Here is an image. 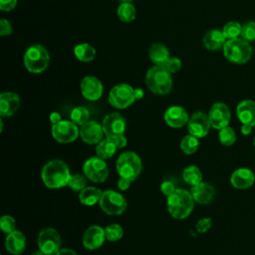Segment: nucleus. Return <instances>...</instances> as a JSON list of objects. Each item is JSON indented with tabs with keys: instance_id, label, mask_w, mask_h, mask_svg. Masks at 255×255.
<instances>
[{
	"instance_id": "obj_12",
	"label": "nucleus",
	"mask_w": 255,
	"mask_h": 255,
	"mask_svg": "<svg viewBox=\"0 0 255 255\" xmlns=\"http://www.w3.org/2000/svg\"><path fill=\"white\" fill-rule=\"evenodd\" d=\"M103 130L106 137H116L125 134L127 129L126 119L117 112L108 114L102 122Z\"/></svg>"
},
{
	"instance_id": "obj_47",
	"label": "nucleus",
	"mask_w": 255,
	"mask_h": 255,
	"mask_svg": "<svg viewBox=\"0 0 255 255\" xmlns=\"http://www.w3.org/2000/svg\"><path fill=\"white\" fill-rule=\"evenodd\" d=\"M49 119H50V122L52 123V125H53V124H57V123H59V122L62 121L61 115H60L58 112H52V113L50 114Z\"/></svg>"
},
{
	"instance_id": "obj_10",
	"label": "nucleus",
	"mask_w": 255,
	"mask_h": 255,
	"mask_svg": "<svg viewBox=\"0 0 255 255\" xmlns=\"http://www.w3.org/2000/svg\"><path fill=\"white\" fill-rule=\"evenodd\" d=\"M61 236L53 227H44L38 233V249H40L46 255H55L61 249Z\"/></svg>"
},
{
	"instance_id": "obj_30",
	"label": "nucleus",
	"mask_w": 255,
	"mask_h": 255,
	"mask_svg": "<svg viewBox=\"0 0 255 255\" xmlns=\"http://www.w3.org/2000/svg\"><path fill=\"white\" fill-rule=\"evenodd\" d=\"M182 178L188 185L193 186L202 181L203 175L200 168L197 165L191 164L184 167L182 171Z\"/></svg>"
},
{
	"instance_id": "obj_4",
	"label": "nucleus",
	"mask_w": 255,
	"mask_h": 255,
	"mask_svg": "<svg viewBox=\"0 0 255 255\" xmlns=\"http://www.w3.org/2000/svg\"><path fill=\"white\" fill-rule=\"evenodd\" d=\"M24 66L32 74L43 73L50 64V54L48 50L39 44L30 46L24 53Z\"/></svg>"
},
{
	"instance_id": "obj_16",
	"label": "nucleus",
	"mask_w": 255,
	"mask_h": 255,
	"mask_svg": "<svg viewBox=\"0 0 255 255\" xmlns=\"http://www.w3.org/2000/svg\"><path fill=\"white\" fill-rule=\"evenodd\" d=\"M82 96L91 102L98 101L103 96L104 86L102 82L95 76H86L80 84Z\"/></svg>"
},
{
	"instance_id": "obj_3",
	"label": "nucleus",
	"mask_w": 255,
	"mask_h": 255,
	"mask_svg": "<svg viewBox=\"0 0 255 255\" xmlns=\"http://www.w3.org/2000/svg\"><path fill=\"white\" fill-rule=\"evenodd\" d=\"M145 85L147 89L159 96L167 95L172 90V77L163 66H156L149 68L145 75Z\"/></svg>"
},
{
	"instance_id": "obj_48",
	"label": "nucleus",
	"mask_w": 255,
	"mask_h": 255,
	"mask_svg": "<svg viewBox=\"0 0 255 255\" xmlns=\"http://www.w3.org/2000/svg\"><path fill=\"white\" fill-rule=\"evenodd\" d=\"M254 127L253 126H250V125H242L241 126V133L243 134V135H248V134H250L251 133V131H252V128H253Z\"/></svg>"
},
{
	"instance_id": "obj_8",
	"label": "nucleus",
	"mask_w": 255,
	"mask_h": 255,
	"mask_svg": "<svg viewBox=\"0 0 255 255\" xmlns=\"http://www.w3.org/2000/svg\"><path fill=\"white\" fill-rule=\"evenodd\" d=\"M108 101L115 109H127L135 101L134 89L128 84H118L111 89L108 96Z\"/></svg>"
},
{
	"instance_id": "obj_52",
	"label": "nucleus",
	"mask_w": 255,
	"mask_h": 255,
	"mask_svg": "<svg viewBox=\"0 0 255 255\" xmlns=\"http://www.w3.org/2000/svg\"><path fill=\"white\" fill-rule=\"evenodd\" d=\"M253 144H254V147H255V136H254V139H253Z\"/></svg>"
},
{
	"instance_id": "obj_22",
	"label": "nucleus",
	"mask_w": 255,
	"mask_h": 255,
	"mask_svg": "<svg viewBox=\"0 0 255 255\" xmlns=\"http://www.w3.org/2000/svg\"><path fill=\"white\" fill-rule=\"evenodd\" d=\"M26 237L20 230H14L5 238V249L12 255H20L26 249Z\"/></svg>"
},
{
	"instance_id": "obj_41",
	"label": "nucleus",
	"mask_w": 255,
	"mask_h": 255,
	"mask_svg": "<svg viewBox=\"0 0 255 255\" xmlns=\"http://www.w3.org/2000/svg\"><path fill=\"white\" fill-rule=\"evenodd\" d=\"M159 188H160L161 193H162L163 195H165L166 197H167L168 195H170L171 193H173V192L175 191V189H176L174 183H173L172 181H170V180H164V181H162Z\"/></svg>"
},
{
	"instance_id": "obj_9",
	"label": "nucleus",
	"mask_w": 255,
	"mask_h": 255,
	"mask_svg": "<svg viewBox=\"0 0 255 255\" xmlns=\"http://www.w3.org/2000/svg\"><path fill=\"white\" fill-rule=\"evenodd\" d=\"M83 173L94 183H103L109 176V166L106 159L96 155L89 157L83 164Z\"/></svg>"
},
{
	"instance_id": "obj_42",
	"label": "nucleus",
	"mask_w": 255,
	"mask_h": 255,
	"mask_svg": "<svg viewBox=\"0 0 255 255\" xmlns=\"http://www.w3.org/2000/svg\"><path fill=\"white\" fill-rule=\"evenodd\" d=\"M13 32V27L7 19H1L0 20V35L1 36H9Z\"/></svg>"
},
{
	"instance_id": "obj_14",
	"label": "nucleus",
	"mask_w": 255,
	"mask_h": 255,
	"mask_svg": "<svg viewBox=\"0 0 255 255\" xmlns=\"http://www.w3.org/2000/svg\"><path fill=\"white\" fill-rule=\"evenodd\" d=\"M207 115L211 128L219 130L220 128L229 126L231 113L226 104L221 102L213 104Z\"/></svg>"
},
{
	"instance_id": "obj_11",
	"label": "nucleus",
	"mask_w": 255,
	"mask_h": 255,
	"mask_svg": "<svg viewBox=\"0 0 255 255\" xmlns=\"http://www.w3.org/2000/svg\"><path fill=\"white\" fill-rule=\"evenodd\" d=\"M51 134L53 138L60 143H71L80 135L79 126L72 121L62 120L51 127Z\"/></svg>"
},
{
	"instance_id": "obj_19",
	"label": "nucleus",
	"mask_w": 255,
	"mask_h": 255,
	"mask_svg": "<svg viewBox=\"0 0 255 255\" xmlns=\"http://www.w3.org/2000/svg\"><path fill=\"white\" fill-rule=\"evenodd\" d=\"M255 174L247 167H239L235 169L230 176V183L236 189H247L254 184Z\"/></svg>"
},
{
	"instance_id": "obj_7",
	"label": "nucleus",
	"mask_w": 255,
	"mask_h": 255,
	"mask_svg": "<svg viewBox=\"0 0 255 255\" xmlns=\"http://www.w3.org/2000/svg\"><path fill=\"white\" fill-rule=\"evenodd\" d=\"M99 205L104 213L112 216H118L126 211L128 201L119 191L107 189L103 191Z\"/></svg>"
},
{
	"instance_id": "obj_36",
	"label": "nucleus",
	"mask_w": 255,
	"mask_h": 255,
	"mask_svg": "<svg viewBox=\"0 0 255 255\" xmlns=\"http://www.w3.org/2000/svg\"><path fill=\"white\" fill-rule=\"evenodd\" d=\"M241 29H242V26L240 25V23L236 21H230L224 25L222 32L225 38L230 40V39H235L241 36Z\"/></svg>"
},
{
	"instance_id": "obj_39",
	"label": "nucleus",
	"mask_w": 255,
	"mask_h": 255,
	"mask_svg": "<svg viewBox=\"0 0 255 255\" xmlns=\"http://www.w3.org/2000/svg\"><path fill=\"white\" fill-rule=\"evenodd\" d=\"M181 61L179 58L177 57H170L167 62L164 64V68L171 74H174V73H177L178 71H180L181 69Z\"/></svg>"
},
{
	"instance_id": "obj_1",
	"label": "nucleus",
	"mask_w": 255,
	"mask_h": 255,
	"mask_svg": "<svg viewBox=\"0 0 255 255\" xmlns=\"http://www.w3.org/2000/svg\"><path fill=\"white\" fill-rule=\"evenodd\" d=\"M71 175L68 164L58 158L47 161L41 170L42 181L49 189H60L68 186Z\"/></svg>"
},
{
	"instance_id": "obj_24",
	"label": "nucleus",
	"mask_w": 255,
	"mask_h": 255,
	"mask_svg": "<svg viewBox=\"0 0 255 255\" xmlns=\"http://www.w3.org/2000/svg\"><path fill=\"white\" fill-rule=\"evenodd\" d=\"M226 41L227 40L223 35L222 30L220 31L218 29H211L207 31L202 38L203 46L210 51H216L220 48H223Z\"/></svg>"
},
{
	"instance_id": "obj_6",
	"label": "nucleus",
	"mask_w": 255,
	"mask_h": 255,
	"mask_svg": "<svg viewBox=\"0 0 255 255\" xmlns=\"http://www.w3.org/2000/svg\"><path fill=\"white\" fill-rule=\"evenodd\" d=\"M224 57L233 64H245L252 56V48L243 38L227 40L223 46Z\"/></svg>"
},
{
	"instance_id": "obj_25",
	"label": "nucleus",
	"mask_w": 255,
	"mask_h": 255,
	"mask_svg": "<svg viewBox=\"0 0 255 255\" xmlns=\"http://www.w3.org/2000/svg\"><path fill=\"white\" fill-rule=\"evenodd\" d=\"M148 57L154 65L164 66V64L170 58V54L163 44L153 43L148 49Z\"/></svg>"
},
{
	"instance_id": "obj_38",
	"label": "nucleus",
	"mask_w": 255,
	"mask_h": 255,
	"mask_svg": "<svg viewBox=\"0 0 255 255\" xmlns=\"http://www.w3.org/2000/svg\"><path fill=\"white\" fill-rule=\"evenodd\" d=\"M241 37L246 41H255V22H246L241 29Z\"/></svg>"
},
{
	"instance_id": "obj_26",
	"label": "nucleus",
	"mask_w": 255,
	"mask_h": 255,
	"mask_svg": "<svg viewBox=\"0 0 255 255\" xmlns=\"http://www.w3.org/2000/svg\"><path fill=\"white\" fill-rule=\"evenodd\" d=\"M103 191L96 186H86L79 192V200L85 206H94L99 203Z\"/></svg>"
},
{
	"instance_id": "obj_31",
	"label": "nucleus",
	"mask_w": 255,
	"mask_h": 255,
	"mask_svg": "<svg viewBox=\"0 0 255 255\" xmlns=\"http://www.w3.org/2000/svg\"><path fill=\"white\" fill-rule=\"evenodd\" d=\"M199 138L192 135V134H186L185 136H183L180 140V144L179 147L181 149V151L187 155L193 154L197 151L198 147H199Z\"/></svg>"
},
{
	"instance_id": "obj_40",
	"label": "nucleus",
	"mask_w": 255,
	"mask_h": 255,
	"mask_svg": "<svg viewBox=\"0 0 255 255\" xmlns=\"http://www.w3.org/2000/svg\"><path fill=\"white\" fill-rule=\"evenodd\" d=\"M211 227H212V219L210 217H202L195 224V229L199 233H205Z\"/></svg>"
},
{
	"instance_id": "obj_44",
	"label": "nucleus",
	"mask_w": 255,
	"mask_h": 255,
	"mask_svg": "<svg viewBox=\"0 0 255 255\" xmlns=\"http://www.w3.org/2000/svg\"><path fill=\"white\" fill-rule=\"evenodd\" d=\"M131 180L128 179V178H125V177H122V176H119V179L117 181V186L118 188L121 190V191H126L129 188L130 184H131Z\"/></svg>"
},
{
	"instance_id": "obj_50",
	"label": "nucleus",
	"mask_w": 255,
	"mask_h": 255,
	"mask_svg": "<svg viewBox=\"0 0 255 255\" xmlns=\"http://www.w3.org/2000/svg\"><path fill=\"white\" fill-rule=\"evenodd\" d=\"M31 255H46L44 252H42L40 249H38V250H35Z\"/></svg>"
},
{
	"instance_id": "obj_29",
	"label": "nucleus",
	"mask_w": 255,
	"mask_h": 255,
	"mask_svg": "<svg viewBox=\"0 0 255 255\" xmlns=\"http://www.w3.org/2000/svg\"><path fill=\"white\" fill-rule=\"evenodd\" d=\"M117 16L125 23L132 22L136 17V9L131 2H122L117 9Z\"/></svg>"
},
{
	"instance_id": "obj_53",
	"label": "nucleus",
	"mask_w": 255,
	"mask_h": 255,
	"mask_svg": "<svg viewBox=\"0 0 255 255\" xmlns=\"http://www.w3.org/2000/svg\"><path fill=\"white\" fill-rule=\"evenodd\" d=\"M254 128H255V127H254Z\"/></svg>"
},
{
	"instance_id": "obj_5",
	"label": "nucleus",
	"mask_w": 255,
	"mask_h": 255,
	"mask_svg": "<svg viewBox=\"0 0 255 255\" xmlns=\"http://www.w3.org/2000/svg\"><path fill=\"white\" fill-rule=\"evenodd\" d=\"M142 162L139 155L131 150L121 153L116 162V170L119 176L134 181L140 174Z\"/></svg>"
},
{
	"instance_id": "obj_28",
	"label": "nucleus",
	"mask_w": 255,
	"mask_h": 255,
	"mask_svg": "<svg viewBox=\"0 0 255 255\" xmlns=\"http://www.w3.org/2000/svg\"><path fill=\"white\" fill-rule=\"evenodd\" d=\"M74 54L79 61L83 63H88L95 59L97 52L92 45L88 43H81L75 46Z\"/></svg>"
},
{
	"instance_id": "obj_51",
	"label": "nucleus",
	"mask_w": 255,
	"mask_h": 255,
	"mask_svg": "<svg viewBox=\"0 0 255 255\" xmlns=\"http://www.w3.org/2000/svg\"><path fill=\"white\" fill-rule=\"evenodd\" d=\"M121 2H132L133 0H120Z\"/></svg>"
},
{
	"instance_id": "obj_23",
	"label": "nucleus",
	"mask_w": 255,
	"mask_h": 255,
	"mask_svg": "<svg viewBox=\"0 0 255 255\" xmlns=\"http://www.w3.org/2000/svg\"><path fill=\"white\" fill-rule=\"evenodd\" d=\"M238 120L242 125L255 127V102L252 100L241 101L236 108Z\"/></svg>"
},
{
	"instance_id": "obj_37",
	"label": "nucleus",
	"mask_w": 255,
	"mask_h": 255,
	"mask_svg": "<svg viewBox=\"0 0 255 255\" xmlns=\"http://www.w3.org/2000/svg\"><path fill=\"white\" fill-rule=\"evenodd\" d=\"M0 228L3 233L9 234L16 230V220L13 216L5 214L0 219Z\"/></svg>"
},
{
	"instance_id": "obj_45",
	"label": "nucleus",
	"mask_w": 255,
	"mask_h": 255,
	"mask_svg": "<svg viewBox=\"0 0 255 255\" xmlns=\"http://www.w3.org/2000/svg\"><path fill=\"white\" fill-rule=\"evenodd\" d=\"M112 138H114V140L116 141V143H117L119 148H124L128 144V138H127V136L125 134L118 135V136L112 137Z\"/></svg>"
},
{
	"instance_id": "obj_49",
	"label": "nucleus",
	"mask_w": 255,
	"mask_h": 255,
	"mask_svg": "<svg viewBox=\"0 0 255 255\" xmlns=\"http://www.w3.org/2000/svg\"><path fill=\"white\" fill-rule=\"evenodd\" d=\"M134 95H135V100H140L144 96L143 90L140 89V88H135L134 89Z\"/></svg>"
},
{
	"instance_id": "obj_32",
	"label": "nucleus",
	"mask_w": 255,
	"mask_h": 255,
	"mask_svg": "<svg viewBox=\"0 0 255 255\" xmlns=\"http://www.w3.org/2000/svg\"><path fill=\"white\" fill-rule=\"evenodd\" d=\"M70 119L73 123H75L79 127H82L90 121V112L85 107H75L70 113Z\"/></svg>"
},
{
	"instance_id": "obj_20",
	"label": "nucleus",
	"mask_w": 255,
	"mask_h": 255,
	"mask_svg": "<svg viewBox=\"0 0 255 255\" xmlns=\"http://www.w3.org/2000/svg\"><path fill=\"white\" fill-rule=\"evenodd\" d=\"M190 192L194 201L201 205L209 204L215 196V189L213 185L203 180L198 184L191 186Z\"/></svg>"
},
{
	"instance_id": "obj_21",
	"label": "nucleus",
	"mask_w": 255,
	"mask_h": 255,
	"mask_svg": "<svg viewBox=\"0 0 255 255\" xmlns=\"http://www.w3.org/2000/svg\"><path fill=\"white\" fill-rule=\"evenodd\" d=\"M20 107V98L16 93L3 92L0 94V116L9 118L13 116Z\"/></svg>"
},
{
	"instance_id": "obj_27",
	"label": "nucleus",
	"mask_w": 255,
	"mask_h": 255,
	"mask_svg": "<svg viewBox=\"0 0 255 255\" xmlns=\"http://www.w3.org/2000/svg\"><path fill=\"white\" fill-rule=\"evenodd\" d=\"M119 149L116 141L112 137L103 138L96 145V154L104 159H109L115 155L117 150Z\"/></svg>"
},
{
	"instance_id": "obj_17",
	"label": "nucleus",
	"mask_w": 255,
	"mask_h": 255,
	"mask_svg": "<svg viewBox=\"0 0 255 255\" xmlns=\"http://www.w3.org/2000/svg\"><path fill=\"white\" fill-rule=\"evenodd\" d=\"M104 130L102 124L96 121H89L80 127L81 139L90 145H97L104 138Z\"/></svg>"
},
{
	"instance_id": "obj_18",
	"label": "nucleus",
	"mask_w": 255,
	"mask_h": 255,
	"mask_svg": "<svg viewBox=\"0 0 255 255\" xmlns=\"http://www.w3.org/2000/svg\"><path fill=\"white\" fill-rule=\"evenodd\" d=\"M164 123L173 128H180L187 125L189 115L181 106H170L163 114Z\"/></svg>"
},
{
	"instance_id": "obj_33",
	"label": "nucleus",
	"mask_w": 255,
	"mask_h": 255,
	"mask_svg": "<svg viewBox=\"0 0 255 255\" xmlns=\"http://www.w3.org/2000/svg\"><path fill=\"white\" fill-rule=\"evenodd\" d=\"M218 139L222 145L231 146L236 141V132L231 127H224L218 131Z\"/></svg>"
},
{
	"instance_id": "obj_13",
	"label": "nucleus",
	"mask_w": 255,
	"mask_h": 255,
	"mask_svg": "<svg viewBox=\"0 0 255 255\" xmlns=\"http://www.w3.org/2000/svg\"><path fill=\"white\" fill-rule=\"evenodd\" d=\"M186 127L189 134H192L198 138H202L208 134L211 125L208 119V115L204 112L197 111L189 117Z\"/></svg>"
},
{
	"instance_id": "obj_43",
	"label": "nucleus",
	"mask_w": 255,
	"mask_h": 255,
	"mask_svg": "<svg viewBox=\"0 0 255 255\" xmlns=\"http://www.w3.org/2000/svg\"><path fill=\"white\" fill-rule=\"evenodd\" d=\"M17 0H0V9L4 12L12 11L17 6Z\"/></svg>"
},
{
	"instance_id": "obj_15",
	"label": "nucleus",
	"mask_w": 255,
	"mask_h": 255,
	"mask_svg": "<svg viewBox=\"0 0 255 255\" xmlns=\"http://www.w3.org/2000/svg\"><path fill=\"white\" fill-rule=\"evenodd\" d=\"M106 240L105 228L100 225H91L85 230L82 237L83 246L88 250H97L101 248Z\"/></svg>"
},
{
	"instance_id": "obj_46",
	"label": "nucleus",
	"mask_w": 255,
	"mask_h": 255,
	"mask_svg": "<svg viewBox=\"0 0 255 255\" xmlns=\"http://www.w3.org/2000/svg\"><path fill=\"white\" fill-rule=\"evenodd\" d=\"M55 255H78V253L71 248H61Z\"/></svg>"
},
{
	"instance_id": "obj_34",
	"label": "nucleus",
	"mask_w": 255,
	"mask_h": 255,
	"mask_svg": "<svg viewBox=\"0 0 255 255\" xmlns=\"http://www.w3.org/2000/svg\"><path fill=\"white\" fill-rule=\"evenodd\" d=\"M106 238L110 242H117L124 236V229L118 223H111L105 227Z\"/></svg>"
},
{
	"instance_id": "obj_2",
	"label": "nucleus",
	"mask_w": 255,
	"mask_h": 255,
	"mask_svg": "<svg viewBox=\"0 0 255 255\" xmlns=\"http://www.w3.org/2000/svg\"><path fill=\"white\" fill-rule=\"evenodd\" d=\"M194 203L191 192L183 188H176L173 193L166 197L168 213L174 219L187 218L193 210Z\"/></svg>"
},
{
	"instance_id": "obj_35",
	"label": "nucleus",
	"mask_w": 255,
	"mask_h": 255,
	"mask_svg": "<svg viewBox=\"0 0 255 255\" xmlns=\"http://www.w3.org/2000/svg\"><path fill=\"white\" fill-rule=\"evenodd\" d=\"M87 180L88 178L84 173H74L71 175V178L68 182V187L73 191L80 192L87 186Z\"/></svg>"
}]
</instances>
